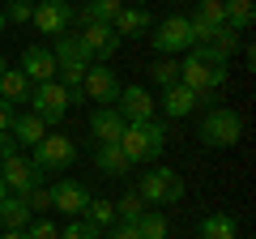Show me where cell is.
Segmentation results:
<instances>
[{"instance_id": "obj_15", "label": "cell", "mask_w": 256, "mask_h": 239, "mask_svg": "<svg viewBox=\"0 0 256 239\" xmlns=\"http://www.w3.org/2000/svg\"><path fill=\"white\" fill-rule=\"evenodd\" d=\"M86 201H90V188L82 184V180H60V184H52V210L60 214H82Z\"/></svg>"}, {"instance_id": "obj_5", "label": "cell", "mask_w": 256, "mask_h": 239, "mask_svg": "<svg viewBox=\"0 0 256 239\" xmlns=\"http://www.w3.org/2000/svg\"><path fill=\"white\" fill-rule=\"evenodd\" d=\"M52 56H56L60 86L64 90H82V77L90 73V60H86V52L77 47V34H60V43L52 47Z\"/></svg>"}, {"instance_id": "obj_2", "label": "cell", "mask_w": 256, "mask_h": 239, "mask_svg": "<svg viewBox=\"0 0 256 239\" xmlns=\"http://www.w3.org/2000/svg\"><path fill=\"white\" fill-rule=\"evenodd\" d=\"M244 137V116L230 107H210L201 120V141L210 150H230L235 141Z\"/></svg>"}, {"instance_id": "obj_26", "label": "cell", "mask_w": 256, "mask_h": 239, "mask_svg": "<svg viewBox=\"0 0 256 239\" xmlns=\"http://www.w3.org/2000/svg\"><path fill=\"white\" fill-rule=\"evenodd\" d=\"M201 239H239V222L230 214H210L201 222Z\"/></svg>"}, {"instance_id": "obj_29", "label": "cell", "mask_w": 256, "mask_h": 239, "mask_svg": "<svg viewBox=\"0 0 256 239\" xmlns=\"http://www.w3.org/2000/svg\"><path fill=\"white\" fill-rule=\"evenodd\" d=\"M150 82H154V86H162V90H166V86H175V82H180V64L158 56L154 64H150Z\"/></svg>"}, {"instance_id": "obj_21", "label": "cell", "mask_w": 256, "mask_h": 239, "mask_svg": "<svg viewBox=\"0 0 256 239\" xmlns=\"http://www.w3.org/2000/svg\"><path fill=\"white\" fill-rule=\"evenodd\" d=\"M26 226H30L26 201L13 196V192H4V196H0V230H26Z\"/></svg>"}, {"instance_id": "obj_6", "label": "cell", "mask_w": 256, "mask_h": 239, "mask_svg": "<svg viewBox=\"0 0 256 239\" xmlns=\"http://www.w3.org/2000/svg\"><path fill=\"white\" fill-rule=\"evenodd\" d=\"M0 180H4V188H9L13 196H26L30 188L43 184V171H38L22 150H13V154H0Z\"/></svg>"}, {"instance_id": "obj_28", "label": "cell", "mask_w": 256, "mask_h": 239, "mask_svg": "<svg viewBox=\"0 0 256 239\" xmlns=\"http://www.w3.org/2000/svg\"><path fill=\"white\" fill-rule=\"evenodd\" d=\"M146 210H150V205L141 201L137 192H124V196L116 201V222H137V218H141Z\"/></svg>"}, {"instance_id": "obj_16", "label": "cell", "mask_w": 256, "mask_h": 239, "mask_svg": "<svg viewBox=\"0 0 256 239\" xmlns=\"http://www.w3.org/2000/svg\"><path fill=\"white\" fill-rule=\"evenodd\" d=\"M90 132L98 137V146H120L124 137V120H120L116 107H94L90 111Z\"/></svg>"}, {"instance_id": "obj_12", "label": "cell", "mask_w": 256, "mask_h": 239, "mask_svg": "<svg viewBox=\"0 0 256 239\" xmlns=\"http://www.w3.org/2000/svg\"><path fill=\"white\" fill-rule=\"evenodd\" d=\"M82 94H86L90 102H102V107H111V102H116V94H120V77H116V68L90 64V73L82 77Z\"/></svg>"}, {"instance_id": "obj_35", "label": "cell", "mask_w": 256, "mask_h": 239, "mask_svg": "<svg viewBox=\"0 0 256 239\" xmlns=\"http://www.w3.org/2000/svg\"><path fill=\"white\" fill-rule=\"evenodd\" d=\"M102 239H141V230H137V222H116V226L102 230Z\"/></svg>"}, {"instance_id": "obj_25", "label": "cell", "mask_w": 256, "mask_h": 239, "mask_svg": "<svg viewBox=\"0 0 256 239\" xmlns=\"http://www.w3.org/2000/svg\"><path fill=\"white\" fill-rule=\"evenodd\" d=\"M82 222H90V226H98V230L116 226V201H98V196H90L86 210H82Z\"/></svg>"}, {"instance_id": "obj_8", "label": "cell", "mask_w": 256, "mask_h": 239, "mask_svg": "<svg viewBox=\"0 0 256 239\" xmlns=\"http://www.w3.org/2000/svg\"><path fill=\"white\" fill-rule=\"evenodd\" d=\"M30 111H34L43 124H60L64 116H68V90H64L60 82H43L30 90Z\"/></svg>"}, {"instance_id": "obj_13", "label": "cell", "mask_w": 256, "mask_h": 239, "mask_svg": "<svg viewBox=\"0 0 256 239\" xmlns=\"http://www.w3.org/2000/svg\"><path fill=\"white\" fill-rule=\"evenodd\" d=\"M154 47H158V56H171V52H184V47H192V26H188V18H166L162 26L154 30Z\"/></svg>"}, {"instance_id": "obj_27", "label": "cell", "mask_w": 256, "mask_h": 239, "mask_svg": "<svg viewBox=\"0 0 256 239\" xmlns=\"http://www.w3.org/2000/svg\"><path fill=\"white\" fill-rule=\"evenodd\" d=\"M137 230H141V239H166L171 235V222H166L162 210H146L137 218Z\"/></svg>"}, {"instance_id": "obj_17", "label": "cell", "mask_w": 256, "mask_h": 239, "mask_svg": "<svg viewBox=\"0 0 256 239\" xmlns=\"http://www.w3.org/2000/svg\"><path fill=\"white\" fill-rule=\"evenodd\" d=\"M9 137L18 141V146H26V150H34L38 141L47 137V124L34 116V111H22V116H13V128H9Z\"/></svg>"}, {"instance_id": "obj_30", "label": "cell", "mask_w": 256, "mask_h": 239, "mask_svg": "<svg viewBox=\"0 0 256 239\" xmlns=\"http://www.w3.org/2000/svg\"><path fill=\"white\" fill-rule=\"evenodd\" d=\"M22 201H26V210H30V214H47V210H52V188L38 184V188H30Z\"/></svg>"}, {"instance_id": "obj_38", "label": "cell", "mask_w": 256, "mask_h": 239, "mask_svg": "<svg viewBox=\"0 0 256 239\" xmlns=\"http://www.w3.org/2000/svg\"><path fill=\"white\" fill-rule=\"evenodd\" d=\"M4 68H9V60H4V56H0V77H4Z\"/></svg>"}, {"instance_id": "obj_10", "label": "cell", "mask_w": 256, "mask_h": 239, "mask_svg": "<svg viewBox=\"0 0 256 239\" xmlns=\"http://www.w3.org/2000/svg\"><path fill=\"white\" fill-rule=\"evenodd\" d=\"M111 107L120 111L124 124H146V120H154V98H150L146 86H120V94H116Z\"/></svg>"}, {"instance_id": "obj_1", "label": "cell", "mask_w": 256, "mask_h": 239, "mask_svg": "<svg viewBox=\"0 0 256 239\" xmlns=\"http://www.w3.org/2000/svg\"><path fill=\"white\" fill-rule=\"evenodd\" d=\"M166 146V128L162 120H146V124H124V137H120V150H124L128 162H141V166H154L158 154Z\"/></svg>"}, {"instance_id": "obj_31", "label": "cell", "mask_w": 256, "mask_h": 239, "mask_svg": "<svg viewBox=\"0 0 256 239\" xmlns=\"http://www.w3.org/2000/svg\"><path fill=\"white\" fill-rule=\"evenodd\" d=\"M0 13H4V22H13V26H26L30 13H34V4H26V0H9Z\"/></svg>"}, {"instance_id": "obj_23", "label": "cell", "mask_w": 256, "mask_h": 239, "mask_svg": "<svg viewBox=\"0 0 256 239\" xmlns=\"http://www.w3.org/2000/svg\"><path fill=\"white\" fill-rule=\"evenodd\" d=\"M120 9H124V0H90V4L82 9V26H90V22L111 26V22L120 18Z\"/></svg>"}, {"instance_id": "obj_3", "label": "cell", "mask_w": 256, "mask_h": 239, "mask_svg": "<svg viewBox=\"0 0 256 239\" xmlns=\"http://www.w3.org/2000/svg\"><path fill=\"white\" fill-rule=\"evenodd\" d=\"M226 64H205V60H196V56H188L180 64V86H188L196 98H218V90L226 86Z\"/></svg>"}, {"instance_id": "obj_24", "label": "cell", "mask_w": 256, "mask_h": 239, "mask_svg": "<svg viewBox=\"0 0 256 239\" xmlns=\"http://www.w3.org/2000/svg\"><path fill=\"white\" fill-rule=\"evenodd\" d=\"M222 9H226V26L235 30V34L252 30V22H256V9H252V0H222Z\"/></svg>"}, {"instance_id": "obj_39", "label": "cell", "mask_w": 256, "mask_h": 239, "mask_svg": "<svg viewBox=\"0 0 256 239\" xmlns=\"http://www.w3.org/2000/svg\"><path fill=\"white\" fill-rule=\"evenodd\" d=\"M4 26H9V22H4V13H0V34H4Z\"/></svg>"}, {"instance_id": "obj_34", "label": "cell", "mask_w": 256, "mask_h": 239, "mask_svg": "<svg viewBox=\"0 0 256 239\" xmlns=\"http://www.w3.org/2000/svg\"><path fill=\"white\" fill-rule=\"evenodd\" d=\"M210 43L218 47L222 56H230V52H235V43H239V34H235L230 26H218V30H214V38H210Z\"/></svg>"}, {"instance_id": "obj_7", "label": "cell", "mask_w": 256, "mask_h": 239, "mask_svg": "<svg viewBox=\"0 0 256 239\" xmlns=\"http://www.w3.org/2000/svg\"><path fill=\"white\" fill-rule=\"evenodd\" d=\"M73 158H77V146H73V137H64V132H47V137L30 150V162H34L38 171H68Z\"/></svg>"}, {"instance_id": "obj_20", "label": "cell", "mask_w": 256, "mask_h": 239, "mask_svg": "<svg viewBox=\"0 0 256 239\" xmlns=\"http://www.w3.org/2000/svg\"><path fill=\"white\" fill-rule=\"evenodd\" d=\"M30 90H34V86L26 82V73H22V68H4V77H0V102H9V107L30 102Z\"/></svg>"}, {"instance_id": "obj_22", "label": "cell", "mask_w": 256, "mask_h": 239, "mask_svg": "<svg viewBox=\"0 0 256 239\" xmlns=\"http://www.w3.org/2000/svg\"><path fill=\"white\" fill-rule=\"evenodd\" d=\"M94 166H98L102 175H111V180H120V175H128V158H124V150L120 146H98V154H94Z\"/></svg>"}, {"instance_id": "obj_19", "label": "cell", "mask_w": 256, "mask_h": 239, "mask_svg": "<svg viewBox=\"0 0 256 239\" xmlns=\"http://www.w3.org/2000/svg\"><path fill=\"white\" fill-rule=\"evenodd\" d=\"M150 26H154V22H150V13H146V9H120V18L111 22V30H116L120 43H124V38H141Z\"/></svg>"}, {"instance_id": "obj_9", "label": "cell", "mask_w": 256, "mask_h": 239, "mask_svg": "<svg viewBox=\"0 0 256 239\" xmlns=\"http://www.w3.org/2000/svg\"><path fill=\"white\" fill-rule=\"evenodd\" d=\"M77 47L86 52V60H90V64H107L111 56L120 52V38H116V30H111V26H98V22H90V26L77 34Z\"/></svg>"}, {"instance_id": "obj_37", "label": "cell", "mask_w": 256, "mask_h": 239, "mask_svg": "<svg viewBox=\"0 0 256 239\" xmlns=\"http://www.w3.org/2000/svg\"><path fill=\"white\" fill-rule=\"evenodd\" d=\"M0 239H26L22 230H0Z\"/></svg>"}, {"instance_id": "obj_33", "label": "cell", "mask_w": 256, "mask_h": 239, "mask_svg": "<svg viewBox=\"0 0 256 239\" xmlns=\"http://www.w3.org/2000/svg\"><path fill=\"white\" fill-rule=\"evenodd\" d=\"M22 235H26V239H60V226H56L52 218H38V222H30Z\"/></svg>"}, {"instance_id": "obj_40", "label": "cell", "mask_w": 256, "mask_h": 239, "mask_svg": "<svg viewBox=\"0 0 256 239\" xmlns=\"http://www.w3.org/2000/svg\"><path fill=\"white\" fill-rule=\"evenodd\" d=\"M4 192H9V188H4V180H0V196H4Z\"/></svg>"}, {"instance_id": "obj_32", "label": "cell", "mask_w": 256, "mask_h": 239, "mask_svg": "<svg viewBox=\"0 0 256 239\" xmlns=\"http://www.w3.org/2000/svg\"><path fill=\"white\" fill-rule=\"evenodd\" d=\"M60 239H102V230H98V226H90V222H82V218H77V222H68V226L60 230Z\"/></svg>"}, {"instance_id": "obj_18", "label": "cell", "mask_w": 256, "mask_h": 239, "mask_svg": "<svg viewBox=\"0 0 256 239\" xmlns=\"http://www.w3.org/2000/svg\"><path fill=\"white\" fill-rule=\"evenodd\" d=\"M196 102H201V98H196V94H192L188 86H180V82L162 90V111H166L171 120H184V116H192V111H196Z\"/></svg>"}, {"instance_id": "obj_36", "label": "cell", "mask_w": 256, "mask_h": 239, "mask_svg": "<svg viewBox=\"0 0 256 239\" xmlns=\"http://www.w3.org/2000/svg\"><path fill=\"white\" fill-rule=\"evenodd\" d=\"M13 116H18V111H13L9 102H0V137H4V132L13 128Z\"/></svg>"}, {"instance_id": "obj_11", "label": "cell", "mask_w": 256, "mask_h": 239, "mask_svg": "<svg viewBox=\"0 0 256 239\" xmlns=\"http://www.w3.org/2000/svg\"><path fill=\"white\" fill-rule=\"evenodd\" d=\"M30 22L38 26V34H68V22H73V9H68V0H38Z\"/></svg>"}, {"instance_id": "obj_14", "label": "cell", "mask_w": 256, "mask_h": 239, "mask_svg": "<svg viewBox=\"0 0 256 239\" xmlns=\"http://www.w3.org/2000/svg\"><path fill=\"white\" fill-rule=\"evenodd\" d=\"M22 73H26L30 86L56 82V56H52V47H26V52H22Z\"/></svg>"}, {"instance_id": "obj_4", "label": "cell", "mask_w": 256, "mask_h": 239, "mask_svg": "<svg viewBox=\"0 0 256 239\" xmlns=\"http://www.w3.org/2000/svg\"><path fill=\"white\" fill-rule=\"evenodd\" d=\"M137 196H141L146 205H175V201L184 196V180H180V171H171V166H154V171H141Z\"/></svg>"}]
</instances>
